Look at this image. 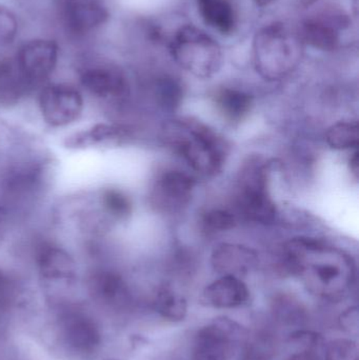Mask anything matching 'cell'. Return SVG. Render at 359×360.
<instances>
[{
  "mask_svg": "<svg viewBox=\"0 0 359 360\" xmlns=\"http://www.w3.org/2000/svg\"><path fill=\"white\" fill-rule=\"evenodd\" d=\"M15 60L27 86H34L50 77L54 71L58 46L52 40H31L21 46Z\"/></svg>",
  "mask_w": 359,
  "mask_h": 360,
  "instance_id": "12",
  "label": "cell"
},
{
  "mask_svg": "<svg viewBox=\"0 0 359 360\" xmlns=\"http://www.w3.org/2000/svg\"><path fill=\"white\" fill-rule=\"evenodd\" d=\"M48 307L53 340L61 352L75 360L96 359L105 342L97 311L74 300Z\"/></svg>",
  "mask_w": 359,
  "mask_h": 360,
  "instance_id": "2",
  "label": "cell"
},
{
  "mask_svg": "<svg viewBox=\"0 0 359 360\" xmlns=\"http://www.w3.org/2000/svg\"><path fill=\"white\" fill-rule=\"evenodd\" d=\"M170 51L179 67L198 78L212 77L223 65L221 46L193 25H185L175 33Z\"/></svg>",
  "mask_w": 359,
  "mask_h": 360,
  "instance_id": "5",
  "label": "cell"
},
{
  "mask_svg": "<svg viewBox=\"0 0 359 360\" xmlns=\"http://www.w3.org/2000/svg\"><path fill=\"white\" fill-rule=\"evenodd\" d=\"M236 202L240 213L261 224H270L276 216L275 203L268 190V170L259 158H250L237 179Z\"/></svg>",
  "mask_w": 359,
  "mask_h": 360,
  "instance_id": "7",
  "label": "cell"
},
{
  "mask_svg": "<svg viewBox=\"0 0 359 360\" xmlns=\"http://www.w3.org/2000/svg\"><path fill=\"white\" fill-rule=\"evenodd\" d=\"M86 290L96 310L118 315L128 312L133 296L124 277L107 268H96L86 277Z\"/></svg>",
  "mask_w": 359,
  "mask_h": 360,
  "instance_id": "9",
  "label": "cell"
},
{
  "mask_svg": "<svg viewBox=\"0 0 359 360\" xmlns=\"http://www.w3.org/2000/svg\"><path fill=\"white\" fill-rule=\"evenodd\" d=\"M8 214L6 207L0 203V243L6 237L8 232Z\"/></svg>",
  "mask_w": 359,
  "mask_h": 360,
  "instance_id": "35",
  "label": "cell"
},
{
  "mask_svg": "<svg viewBox=\"0 0 359 360\" xmlns=\"http://www.w3.org/2000/svg\"><path fill=\"white\" fill-rule=\"evenodd\" d=\"M25 302V291L18 279L0 268V329L14 319Z\"/></svg>",
  "mask_w": 359,
  "mask_h": 360,
  "instance_id": "21",
  "label": "cell"
},
{
  "mask_svg": "<svg viewBox=\"0 0 359 360\" xmlns=\"http://www.w3.org/2000/svg\"><path fill=\"white\" fill-rule=\"evenodd\" d=\"M236 216L223 209H213L206 212L202 217V228L208 235L217 234L234 228Z\"/></svg>",
  "mask_w": 359,
  "mask_h": 360,
  "instance_id": "29",
  "label": "cell"
},
{
  "mask_svg": "<svg viewBox=\"0 0 359 360\" xmlns=\"http://www.w3.org/2000/svg\"><path fill=\"white\" fill-rule=\"evenodd\" d=\"M42 162H27L25 166L18 167L8 173L6 179V190L13 198L25 200L41 191L46 182V168Z\"/></svg>",
  "mask_w": 359,
  "mask_h": 360,
  "instance_id": "19",
  "label": "cell"
},
{
  "mask_svg": "<svg viewBox=\"0 0 359 360\" xmlns=\"http://www.w3.org/2000/svg\"><path fill=\"white\" fill-rule=\"evenodd\" d=\"M299 1L301 6H306V8H307V6H312V4H315L318 0H299Z\"/></svg>",
  "mask_w": 359,
  "mask_h": 360,
  "instance_id": "38",
  "label": "cell"
},
{
  "mask_svg": "<svg viewBox=\"0 0 359 360\" xmlns=\"http://www.w3.org/2000/svg\"><path fill=\"white\" fill-rule=\"evenodd\" d=\"M18 31L16 17L6 6L0 4V46H8L14 41Z\"/></svg>",
  "mask_w": 359,
  "mask_h": 360,
  "instance_id": "32",
  "label": "cell"
},
{
  "mask_svg": "<svg viewBox=\"0 0 359 360\" xmlns=\"http://www.w3.org/2000/svg\"><path fill=\"white\" fill-rule=\"evenodd\" d=\"M349 25L343 15H325L307 19L299 33L303 44L322 51H333L339 46L341 32Z\"/></svg>",
  "mask_w": 359,
  "mask_h": 360,
  "instance_id": "14",
  "label": "cell"
},
{
  "mask_svg": "<svg viewBox=\"0 0 359 360\" xmlns=\"http://www.w3.org/2000/svg\"><path fill=\"white\" fill-rule=\"evenodd\" d=\"M164 132L167 143L196 172L213 176L223 168L227 148L223 139L202 122L173 120Z\"/></svg>",
  "mask_w": 359,
  "mask_h": 360,
  "instance_id": "3",
  "label": "cell"
},
{
  "mask_svg": "<svg viewBox=\"0 0 359 360\" xmlns=\"http://www.w3.org/2000/svg\"><path fill=\"white\" fill-rule=\"evenodd\" d=\"M248 287L242 278L221 276L204 289L202 302L217 309H231L242 306L248 302Z\"/></svg>",
  "mask_w": 359,
  "mask_h": 360,
  "instance_id": "17",
  "label": "cell"
},
{
  "mask_svg": "<svg viewBox=\"0 0 359 360\" xmlns=\"http://www.w3.org/2000/svg\"><path fill=\"white\" fill-rule=\"evenodd\" d=\"M65 22L75 33H88L107 22L109 13L96 0H65Z\"/></svg>",
  "mask_w": 359,
  "mask_h": 360,
  "instance_id": "18",
  "label": "cell"
},
{
  "mask_svg": "<svg viewBox=\"0 0 359 360\" xmlns=\"http://www.w3.org/2000/svg\"><path fill=\"white\" fill-rule=\"evenodd\" d=\"M326 346L316 348H296L293 354L286 360H325Z\"/></svg>",
  "mask_w": 359,
  "mask_h": 360,
  "instance_id": "33",
  "label": "cell"
},
{
  "mask_svg": "<svg viewBox=\"0 0 359 360\" xmlns=\"http://www.w3.org/2000/svg\"><path fill=\"white\" fill-rule=\"evenodd\" d=\"M341 328L349 333L358 332V310L356 307L348 309L339 319Z\"/></svg>",
  "mask_w": 359,
  "mask_h": 360,
  "instance_id": "34",
  "label": "cell"
},
{
  "mask_svg": "<svg viewBox=\"0 0 359 360\" xmlns=\"http://www.w3.org/2000/svg\"><path fill=\"white\" fill-rule=\"evenodd\" d=\"M101 360H120V359H101Z\"/></svg>",
  "mask_w": 359,
  "mask_h": 360,
  "instance_id": "39",
  "label": "cell"
},
{
  "mask_svg": "<svg viewBox=\"0 0 359 360\" xmlns=\"http://www.w3.org/2000/svg\"><path fill=\"white\" fill-rule=\"evenodd\" d=\"M303 55V42L299 33L280 22L265 25L255 34L253 57L257 73L269 82L290 75Z\"/></svg>",
  "mask_w": 359,
  "mask_h": 360,
  "instance_id": "4",
  "label": "cell"
},
{
  "mask_svg": "<svg viewBox=\"0 0 359 360\" xmlns=\"http://www.w3.org/2000/svg\"><path fill=\"white\" fill-rule=\"evenodd\" d=\"M197 6L209 27L225 35L235 31L237 18L230 0H197Z\"/></svg>",
  "mask_w": 359,
  "mask_h": 360,
  "instance_id": "20",
  "label": "cell"
},
{
  "mask_svg": "<svg viewBox=\"0 0 359 360\" xmlns=\"http://www.w3.org/2000/svg\"><path fill=\"white\" fill-rule=\"evenodd\" d=\"M81 86L97 98L119 101L129 95V82L124 72L113 67H94L80 75Z\"/></svg>",
  "mask_w": 359,
  "mask_h": 360,
  "instance_id": "13",
  "label": "cell"
},
{
  "mask_svg": "<svg viewBox=\"0 0 359 360\" xmlns=\"http://www.w3.org/2000/svg\"><path fill=\"white\" fill-rule=\"evenodd\" d=\"M248 333L240 323L228 317L215 319L196 334L192 360H231Z\"/></svg>",
  "mask_w": 359,
  "mask_h": 360,
  "instance_id": "8",
  "label": "cell"
},
{
  "mask_svg": "<svg viewBox=\"0 0 359 360\" xmlns=\"http://www.w3.org/2000/svg\"><path fill=\"white\" fill-rule=\"evenodd\" d=\"M38 107L48 126L65 128L81 117L84 97L77 89L69 84H48L40 91Z\"/></svg>",
  "mask_w": 359,
  "mask_h": 360,
  "instance_id": "10",
  "label": "cell"
},
{
  "mask_svg": "<svg viewBox=\"0 0 359 360\" xmlns=\"http://www.w3.org/2000/svg\"><path fill=\"white\" fill-rule=\"evenodd\" d=\"M325 360H359L358 344L351 340H335L329 342Z\"/></svg>",
  "mask_w": 359,
  "mask_h": 360,
  "instance_id": "30",
  "label": "cell"
},
{
  "mask_svg": "<svg viewBox=\"0 0 359 360\" xmlns=\"http://www.w3.org/2000/svg\"><path fill=\"white\" fill-rule=\"evenodd\" d=\"M153 304L156 312L168 321H181L187 316V300L171 288H160Z\"/></svg>",
  "mask_w": 359,
  "mask_h": 360,
  "instance_id": "25",
  "label": "cell"
},
{
  "mask_svg": "<svg viewBox=\"0 0 359 360\" xmlns=\"http://www.w3.org/2000/svg\"><path fill=\"white\" fill-rule=\"evenodd\" d=\"M284 269L303 279L308 291L330 302L343 300L355 279V266L348 254L318 239H291L282 252Z\"/></svg>",
  "mask_w": 359,
  "mask_h": 360,
  "instance_id": "1",
  "label": "cell"
},
{
  "mask_svg": "<svg viewBox=\"0 0 359 360\" xmlns=\"http://www.w3.org/2000/svg\"><path fill=\"white\" fill-rule=\"evenodd\" d=\"M36 268L48 306L73 300L71 294L78 283V268L67 250L44 245L36 255Z\"/></svg>",
  "mask_w": 359,
  "mask_h": 360,
  "instance_id": "6",
  "label": "cell"
},
{
  "mask_svg": "<svg viewBox=\"0 0 359 360\" xmlns=\"http://www.w3.org/2000/svg\"><path fill=\"white\" fill-rule=\"evenodd\" d=\"M273 313L280 323L286 325H301L306 319V312L301 304L288 296L276 298L273 304Z\"/></svg>",
  "mask_w": 359,
  "mask_h": 360,
  "instance_id": "28",
  "label": "cell"
},
{
  "mask_svg": "<svg viewBox=\"0 0 359 360\" xmlns=\"http://www.w3.org/2000/svg\"><path fill=\"white\" fill-rule=\"evenodd\" d=\"M157 94L164 107L174 109L181 103L183 90L174 78L164 77L158 82Z\"/></svg>",
  "mask_w": 359,
  "mask_h": 360,
  "instance_id": "31",
  "label": "cell"
},
{
  "mask_svg": "<svg viewBox=\"0 0 359 360\" xmlns=\"http://www.w3.org/2000/svg\"><path fill=\"white\" fill-rule=\"evenodd\" d=\"M358 131V122H337L327 131V143L335 150L356 149L359 143Z\"/></svg>",
  "mask_w": 359,
  "mask_h": 360,
  "instance_id": "26",
  "label": "cell"
},
{
  "mask_svg": "<svg viewBox=\"0 0 359 360\" xmlns=\"http://www.w3.org/2000/svg\"><path fill=\"white\" fill-rule=\"evenodd\" d=\"M130 135L128 127L100 122L69 135L65 139V147L74 151L114 147L128 141Z\"/></svg>",
  "mask_w": 359,
  "mask_h": 360,
  "instance_id": "15",
  "label": "cell"
},
{
  "mask_svg": "<svg viewBox=\"0 0 359 360\" xmlns=\"http://www.w3.org/2000/svg\"><path fill=\"white\" fill-rule=\"evenodd\" d=\"M103 202L114 221H124L132 214V201L128 195L118 188H107L101 190Z\"/></svg>",
  "mask_w": 359,
  "mask_h": 360,
  "instance_id": "27",
  "label": "cell"
},
{
  "mask_svg": "<svg viewBox=\"0 0 359 360\" xmlns=\"http://www.w3.org/2000/svg\"><path fill=\"white\" fill-rule=\"evenodd\" d=\"M350 168H351L352 172L355 174V176H358V153L355 152L353 154V156L351 158V160H350Z\"/></svg>",
  "mask_w": 359,
  "mask_h": 360,
  "instance_id": "36",
  "label": "cell"
},
{
  "mask_svg": "<svg viewBox=\"0 0 359 360\" xmlns=\"http://www.w3.org/2000/svg\"><path fill=\"white\" fill-rule=\"evenodd\" d=\"M194 188L195 179L187 173L166 171L154 182L150 192V203L160 213H177L189 205Z\"/></svg>",
  "mask_w": 359,
  "mask_h": 360,
  "instance_id": "11",
  "label": "cell"
},
{
  "mask_svg": "<svg viewBox=\"0 0 359 360\" xmlns=\"http://www.w3.org/2000/svg\"><path fill=\"white\" fill-rule=\"evenodd\" d=\"M217 109L229 122H242L253 105L252 96L244 91L226 88L215 95Z\"/></svg>",
  "mask_w": 359,
  "mask_h": 360,
  "instance_id": "22",
  "label": "cell"
},
{
  "mask_svg": "<svg viewBox=\"0 0 359 360\" xmlns=\"http://www.w3.org/2000/svg\"><path fill=\"white\" fill-rule=\"evenodd\" d=\"M276 336L270 330L248 333L242 344V360H272L278 353Z\"/></svg>",
  "mask_w": 359,
  "mask_h": 360,
  "instance_id": "24",
  "label": "cell"
},
{
  "mask_svg": "<svg viewBox=\"0 0 359 360\" xmlns=\"http://www.w3.org/2000/svg\"><path fill=\"white\" fill-rule=\"evenodd\" d=\"M27 88L29 86L19 71L16 60L0 58V103H17Z\"/></svg>",
  "mask_w": 359,
  "mask_h": 360,
  "instance_id": "23",
  "label": "cell"
},
{
  "mask_svg": "<svg viewBox=\"0 0 359 360\" xmlns=\"http://www.w3.org/2000/svg\"><path fill=\"white\" fill-rule=\"evenodd\" d=\"M259 262L256 252L244 245L221 243L215 248L211 257L213 269L221 276L242 278L251 272Z\"/></svg>",
  "mask_w": 359,
  "mask_h": 360,
  "instance_id": "16",
  "label": "cell"
},
{
  "mask_svg": "<svg viewBox=\"0 0 359 360\" xmlns=\"http://www.w3.org/2000/svg\"><path fill=\"white\" fill-rule=\"evenodd\" d=\"M274 1H275V0H255V2H256L257 6H269V4H271L272 2Z\"/></svg>",
  "mask_w": 359,
  "mask_h": 360,
  "instance_id": "37",
  "label": "cell"
}]
</instances>
